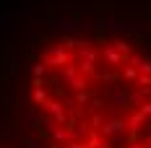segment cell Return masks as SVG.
<instances>
[{
    "instance_id": "obj_14",
    "label": "cell",
    "mask_w": 151,
    "mask_h": 148,
    "mask_svg": "<svg viewBox=\"0 0 151 148\" xmlns=\"http://www.w3.org/2000/svg\"><path fill=\"white\" fill-rule=\"evenodd\" d=\"M8 135H11V125H3V130H0V143H3Z\"/></svg>"
},
{
    "instance_id": "obj_2",
    "label": "cell",
    "mask_w": 151,
    "mask_h": 148,
    "mask_svg": "<svg viewBox=\"0 0 151 148\" xmlns=\"http://www.w3.org/2000/svg\"><path fill=\"white\" fill-rule=\"evenodd\" d=\"M99 133L104 138H109V135H125L128 133V122H125V117H107L104 125L99 127Z\"/></svg>"
},
{
    "instance_id": "obj_7",
    "label": "cell",
    "mask_w": 151,
    "mask_h": 148,
    "mask_svg": "<svg viewBox=\"0 0 151 148\" xmlns=\"http://www.w3.org/2000/svg\"><path fill=\"white\" fill-rule=\"evenodd\" d=\"M52 140H55V143H68V140H70L68 127H65V125H58V127L52 130Z\"/></svg>"
},
{
    "instance_id": "obj_12",
    "label": "cell",
    "mask_w": 151,
    "mask_h": 148,
    "mask_svg": "<svg viewBox=\"0 0 151 148\" xmlns=\"http://www.w3.org/2000/svg\"><path fill=\"white\" fill-rule=\"evenodd\" d=\"M52 117H55V122H58V125H68V119H70V114H68V112L63 109V112H58V114H52Z\"/></svg>"
},
{
    "instance_id": "obj_15",
    "label": "cell",
    "mask_w": 151,
    "mask_h": 148,
    "mask_svg": "<svg viewBox=\"0 0 151 148\" xmlns=\"http://www.w3.org/2000/svg\"><path fill=\"white\" fill-rule=\"evenodd\" d=\"M50 148H68V146H65V143H55V140H52V143H50Z\"/></svg>"
},
{
    "instance_id": "obj_9",
    "label": "cell",
    "mask_w": 151,
    "mask_h": 148,
    "mask_svg": "<svg viewBox=\"0 0 151 148\" xmlns=\"http://www.w3.org/2000/svg\"><path fill=\"white\" fill-rule=\"evenodd\" d=\"M18 148H39V138L37 135H21Z\"/></svg>"
},
{
    "instance_id": "obj_8",
    "label": "cell",
    "mask_w": 151,
    "mask_h": 148,
    "mask_svg": "<svg viewBox=\"0 0 151 148\" xmlns=\"http://www.w3.org/2000/svg\"><path fill=\"white\" fill-rule=\"evenodd\" d=\"M96 96V91H89V89H83V91H76V104H81V107H86V104L91 102Z\"/></svg>"
},
{
    "instance_id": "obj_11",
    "label": "cell",
    "mask_w": 151,
    "mask_h": 148,
    "mask_svg": "<svg viewBox=\"0 0 151 148\" xmlns=\"http://www.w3.org/2000/svg\"><path fill=\"white\" fill-rule=\"evenodd\" d=\"M104 114H102V112H94V114H91V119H89V122H91V127H96V130H99V127H102V125H104Z\"/></svg>"
},
{
    "instance_id": "obj_16",
    "label": "cell",
    "mask_w": 151,
    "mask_h": 148,
    "mask_svg": "<svg viewBox=\"0 0 151 148\" xmlns=\"http://www.w3.org/2000/svg\"><path fill=\"white\" fill-rule=\"evenodd\" d=\"M128 148H146V143H130Z\"/></svg>"
},
{
    "instance_id": "obj_3",
    "label": "cell",
    "mask_w": 151,
    "mask_h": 148,
    "mask_svg": "<svg viewBox=\"0 0 151 148\" xmlns=\"http://www.w3.org/2000/svg\"><path fill=\"white\" fill-rule=\"evenodd\" d=\"M120 78H122V73H117V70H104V73L94 75V81H99V83H104V86H112V89L120 86Z\"/></svg>"
},
{
    "instance_id": "obj_5",
    "label": "cell",
    "mask_w": 151,
    "mask_h": 148,
    "mask_svg": "<svg viewBox=\"0 0 151 148\" xmlns=\"http://www.w3.org/2000/svg\"><path fill=\"white\" fill-rule=\"evenodd\" d=\"M60 70H63V81H65V86H70V83H73V81H76V75L81 73V70H78V65H76L73 60H70L68 65H63Z\"/></svg>"
},
{
    "instance_id": "obj_6",
    "label": "cell",
    "mask_w": 151,
    "mask_h": 148,
    "mask_svg": "<svg viewBox=\"0 0 151 148\" xmlns=\"http://www.w3.org/2000/svg\"><path fill=\"white\" fill-rule=\"evenodd\" d=\"M39 109L47 112V114H58V112H63V102H60V99H47Z\"/></svg>"
},
{
    "instance_id": "obj_1",
    "label": "cell",
    "mask_w": 151,
    "mask_h": 148,
    "mask_svg": "<svg viewBox=\"0 0 151 148\" xmlns=\"http://www.w3.org/2000/svg\"><path fill=\"white\" fill-rule=\"evenodd\" d=\"M18 62H21V55H18L11 44H3V47H0V73L13 75L16 70H18Z\"/></svg>"
},
{
    "instance_id": "obj_10",
    "label": "cell",
    "mask_w": 151,
    "mask_h": 148,
    "mask_svg": "<svg viewBox=\"0 0 151 148\" xmlns=\"http://www.w3.org/2000/svg\"><path fill=\"white\" fill-rule=\"evenodd\" d=\"M47 99H50V96H47V89H34V94H31V102L37 104V107H42Z\"/></svg>"
},
{
    "instance_id": "obj_4",
    "label": "cell",
    "mask_w": 151,
    "mask_h": 148,
    "mask_svg": "<svg viewBox=\"0 0 151 148\" xmlns=\"http://www.w3.org/2000/svg\"><path fill=\"white\" fill-rule=\"evenodd\" d=\"M8 81H11V75L0 73V114L8 112Z\"/></svg>"
},
{
    "instance_id": "obj_13",
    "label": "cell",
    "mask_w": 151,
    "mask_h": 148,
    "mask_svg": "<svg viewBox=\"0 0 151 148\" xmlns=\"http://www.w3.org/2000/svg\"><path fill=\"white\" fill-rule=\"evenodd\" d=\"M55 99L65 102V89H63V86H55Z\"/></svg>"
}]
</instances>
